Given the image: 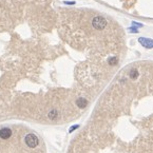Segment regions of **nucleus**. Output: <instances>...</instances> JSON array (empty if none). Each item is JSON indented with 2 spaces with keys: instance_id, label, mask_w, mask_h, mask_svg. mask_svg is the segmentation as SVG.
<instances>
[{
  "instance_id": "obj_1",
  "label": "nucleus",
  "mask_w": 153,
  "mask_h": 153,
  "mask_svg": "<svg viewBox=\"0 0 153 153\" xmlns=\"http://www.w3.org/2000/svg\"><path fill=\"white\" fill-rule=\"evenodd\" d=\"M107 24H108L107 20L101 16H96L92 19V26L95 30H98V31H102L104 29H106Z\"/></svg>"
},
{
  "instance_id": "obj_2",
  "label": "nucleus",
  "mask_w": 153,
  "mask_h": 153,
  "mask_svg": "<svg viewBox=\"0 0 153 153\" xmlns=\"http://www.w3.org/2000/svg\"><path fill=\"white\" fill-rule=\"evenodd\" d=\"M24 142H26V146L30 147V148H35V147L38 146V143H39V140H38V137L36 136L35 134H28L24 138Z\"/></svg>"
},
{
  "instance_id": "obj_3",
  "label": "nucleus",
  "mask_w": 153,
  "mask_h": 153,
  "mask_svg": "<svg viewBox=\"0 0 153 153\" xmlns=\"http://www.w3.org/2000/svg\"><path fill=\"white\" fill-rule=\"evenodd\" d=\"M138 42L146 49H153V39L146 38V37H140L138 38Z\"/></svg>"
},
{
  "instance_id": "obj_4",
  "label": "nucleus",
  "mask_w": 153,
  "mask_h": 153,
  "mask_svg": "<svg viewBox=\"0 0 153 153\" xmlns=\"http://www.w3.org/2000/svg\"><path fill=\"white\" fill-rule=\"evenodd\" d=\"M12 135V130L9 129V128H2L0 130V137L2 140H9Z\"/></svg>"
},
{
  "instance_id": "obj_5",
  "label": "nucleus",
  "mask_w": 153,
  "mask_h": 153,
  "mask_svg": "<svg viewBox=\"0 0 153 153\" xmlns=\"http://www.w3.org/2000/svg\"><path fill=\"white\" fill-rule=\"evenodd\" d=\"M76 104H77V107L80 108V109H84V108H86L87 106H88V101H87V99L84 97H80L78 98L77 100H76Z\"/></svg>"
},
{
  "instance_id": "obj_6",
  "label": "nucleus",
  "mask_w": 153,
  "mask_h": 153,
  "mask_svg": "<svg viewBox=\"0 0 153 153\" xmlns=\"http://www.w3.org/2000/svg\"><path fill=\"white\" fill-rule=\"evenodd\" d=\"M57 116H58V112H57V110L50 111L49 114H48V117H49L50 119H56Z\"/></svg>"
},
{
  "instance_id": "obj_7",
  "label": "nucleus",
  "mask_w": 153,
  "mask_h": 153,
  "mask_svg": "<svg viewBox=\"0 0 153 153\" xmlns=\"http://www.w3.org/2000/svg\"><path fill=\"white\" fill-rule=\"evenodd\" d=\"M130 77L132 79H136L137 77H138V71H137L136 69H132L130 71Z\"/></svg>"
},
{
  "instance_id": "obj_8",
  "label": "nucleus",
  "mask_w": 153,
  "mask_h": 153,
  "mask_svg": "<svg viewBox=\"0 0 153 153\" xmlns=\"http://www.w3.org/2000/svg\"><path fill=\"white\" fill-rule=\"evenodd\" d=\"M117 57H111L109 60H108V62H109V65H117Z\"/></svg>"
},
{
  "instance_id": "obj_9",
  "label": "nucleus",
  "mask_w": 153,
  "mask_h": 153,
  "mask_svg": "<svg viewBox=\"0 0 153 153\" xmlns=\"http://www.w3.org/2000/svg\"><path fill=\"white\" fill-rule=\"evenodd\" d=\"M132 26H133L134 28H142V26H144V24L136 22V21H132Z\"/></svg>"
},
{
  "instance_id": "obj_10",
  "label": "nucleus",
  "mask_w": 153,
  "mask_h": 153,
  "mask_svg": "<svg viewBox=\"0 0 153 153\" xmlns=\"http://www.w3.org/2000/svg\"><path fill=\"white\" fill-rule=\"evenodd\" d=\"M129 32H133V33H137L138 32V30L137 29H135V28H129Z\"/></svg>"
}]
</instances>
